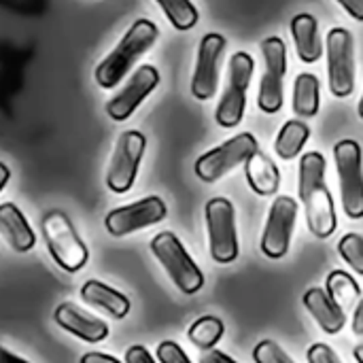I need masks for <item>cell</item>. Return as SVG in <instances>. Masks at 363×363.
Segmentation results:
<instances>
[{"instance_id": "1", "label": "cell", "mask_w": 363, "mask_h": 363, "mask_svg": "<svg viewBox=\"0 0 363 363\" xmlns=\"http://www.w3.org/2000/svg\"><path fill=\"white\" fill-rule=\"evenodd\" d=\"M325 157L319 151L304 153L300 160V200L306 211L308 230L317 238H330L336 232V206L325 183Z\"/></svg>"}, {"instance_id": "2", "label": "cell", "mask_w": 363, "mask_h": 363, "mask_svg": "<svg viewBox=\"0 0 363 363\" xmlns=\"http://www.w3.org/2000/svg\"><path fill=\"white\" fill-rule=\"evenodd\" d=\"M160 36L157 26L151 19H136L117 47L96 66V83L102 89H113L132 70V66L155 45Z\"/></svg>"}, {"instance_id": "3", "label": "cell", "mask_w": 363, "mask_h": 363, "mask_svg": "<svg viewBox=\"0 0 363 363\" xmlns=\"http://www.w3.org/2000/svg\"><path fill=\"white\" fill-rule=\"evenodd\" d=\"M151 251L170 277V281L187 296L198 294L204 287V274L191 259L183 242L172 232H160L151 240Z\"/></svg>"}, {"instance_id": "4", "label": "cell", "mask_w": 363, "mask_h": 363, "mask_svg": "<svg viewBox=\"0 0 363 363\" xmlns=\"http://www.w3.org/2000/svg\"><path fill=\"white\" fill-rule=\"evenodd\" d=\"M43 236L47 242V249L55 264L66 272H79L87 259L89 251L85 242L79 238L74 225L62 211H51L43 219Z\"/></svg>"}, {"instance_id": "5", "label": "cell", "mask_w": 363, "mask_h": 363, "mask_svg": "<svg viewBox=\"0 0 363 363\" xmlns=\"http://www.w3.org/2000/svg\"><path fill=\"white\" fill-rule=\"evenodd\" d=\"M253 70H255V62L249 53L236 51L232 55L228 85L215 113V119L221 128H234L242 121L245 106H247V89L251 85Z\"/></svg>"}, {"instance_id": "6", "label": "cell", "mask_w": 363, "mask_h": 363, "mask_svg": "<svg viewBox=\"0 0 363 363\" xmlns=\"http://www.w3.org/2000/svg\"><path fill=\"white\" fill-rule=\"evenodd\" d=\"M334 160L340 181L342 208L349 219L363 217V153L359 143L347 138L334 147Z\"/></svg>"}, {"instance_id": "7", "label": "cell", "mask_w": 363, "mask_h": 363, "mask_svg": "<svg viewBox=\"0 0 363 363\" xmlns=\"http://www.w3.org/2000/svg\"><path fill=\"white\" fill-rule=\"evenodd\" d=\"M257 151H259L257 138L251 132H240L238 136H232L223 145L200 155L196 160V174L204 183H215L236 166L247 164V160Z\"/></svg>"}, {"instance_id": "8", "label": "cell", "mask_w": 363, "mask_h": 363, "mask_svg": "<svg viewBox=\"0 0 363 363\" xmlns=\"http://www.w3.org/2000/svg\"><path fill=\"white\" fill-rule=\"evenodd\" d=\"M206 230L211 257L217 264H232L240 253L234 204L228 198H213L206 204Z\"/></svg>"}, {"instance_id": "9", "label": "cell", "mask_w": 363, "mask_h": 363, "mask_svg": "<svg viewBox=\"0 0 363 363\" xmlns=\"http://www.w3.org/2000/svg\"><path fill=\"white\" fill-rule=\"evenodd\" d=\"M328 45V83L336 98H349L355 91V43L347 28H332Z\"/></svg>"}, {"instance_id": "10", "label": "cell", "mask_w": 363, "mask_h": 363, "mask_svg": "<svg viewBox=\"0 0 363 363\" xmlns=\"http://www.w3.org/2000/svg\"><path fill=\"white\" fill-rule=\"evenodd\" d=\"M147 149V138L138 130H125L115 143V151L106 172V187L113 194H128L136 183L143 153Z\"/></svg>"}, {"instance_id": "11", "label": "cell", "mask_w": 363, "mask_h": 363, "mask_svg": "<svg viewBox=\"0 0 363 363\" xmlns=\"http://www.w3.org/2000/svg\"><path fill=\"white\" fill-rule=\"evenodd\" d=\"M262 53H264V62H266V70L259 83V94H257V106L268 113L274 115L283 108V81H285V72H287V47L283 43V38L279 36H268L262 40Z\"/></svg>"}, {"instance_id": "12", "label": "cell", "mask_w": 363, "mask_h": 363, "mask_svg": "<svg viewBox=\"0 0 363 363\" xmlns=\"http://www.w3.org/2000/svg\"><path fill=\"white\" fill-rule=\"evenodd\" d=\"M296 219H298V202L289 196H279L272 202L262 236V253L266 257L281 259L287 255Z\"/></svg>"}, {"instance_id": "13", "label": "cell", "mask_w": 363, "mask_h": 363, "mask_svg": "<svg viewBox=\"0 0 363 363\" xmlns=\"http://www.w3.org/2000/svg\"><path fill=\"white\" fill-rule=\"evenodd\" d=\"M166 213H168V208H166L164 200L157 196H149V198H143L128 206H119V208L111 211L104 219V228L111 236L121 238V236L134 234L143 228L160 223L166 217Z\"/></svg>"}, {"instance_id": "14", "label": "cell", "mask_w": 363, "mask_h": 363, "mask_svg": "<svg viewBox=\"0 0 363 363\" xmlns=\"http://www.w3.org/2000/svg\"><path fill=\"white\" fill-rule=\"evenodd\" d=\"M225 51V38L223 34L208 32L202 36L198 47V60L196 70L191 77V94L198 100H211L217 94L219 85V64Z\"/></svg>"}, {"instance_id": "15", "label": "cell", "mask_w": 363, "mask_h": 363, "mask_svg": "<svg viewBox=\"0 0 363 363\" xmlns=\"http://www.w3.org/2000/svg\"><path fill=\"white\" fill-rule=\"evenodd\" d=\"M160 85V72L151 64H143L130 77L119 94H115L106 102V115L113 121H125L134 115V111L143 104V100Z\"/></svg>"}, {"instance_id": "16", "label": "cell", "mask_w": 363, "mask_h": 363, "mask_svg": "<svg viewBox=\"0 0 363 363\" xmlns=\"http://www.w3.org/2000/svg\"><path fill=\"white\" fill-rule=\"evenodd\" d=\"M53 319H55V323H57L62 330H66L68 334H72V336H77V338L89 342V345L102 342V340H106V336H108V325H106L102 319L89 315V313H85V311H81L79 306H74V304H70V302L60 304V306L55 308Z\"/></svg>"}, {"instance_id": "17", "label": "cell", "mask_w": 363, "mask_h": 363, "mask_svg": "<svg viewBox=\"0 0 363 363\" xmlns=\"http://www.w3.org/2000/svg\"><path fill=\"white\" fill-rule=\"evenodd\" d=\"M306 311L313 315V319L317 321V325L325 332V334H340L342 328L347 325V315L345 311L330 298L328 291H323L321 287H313L304 294L302 298Z\"/></svg>"}, {"instance_id": "18", "label": "cell", "mask_w": 363, "mask_h": 363, "mask_svg": "<svg viewBox=\"0 0 363 363\" xmlns=\"http://www.w3.org/2000/svg\"><path fill=\"white\" fill-rule=\"evenodd\" d=\"M291 36L296 43L298 57L304 64H315L323 55V40L319 34V23L311 13H300L291 19Z\"/></svg>"}, {"instance_id": "19", "label": "cell", "mask_w": 363, "mask_h": 363, "mask_svg": "<svg viewBox=\"0 0 363 363\" xmlns=\"http://www.w3.org/2000/svg\"><path fill=\"white\" fill-rule=\"evenodd\" d=\"M0 230L4 240L15 249L17 253H28L36 245V234L26 221L23 213L13 204L4 202L0 204Z\"/></svg>"}, {"instance_id": "20", "label": "cell", "mask_w": 363, "mask_h": 363, "mask_svg": "<svg viewBox=\"0 0 363 363\" xmlns=\"http://www.w3.org/2000/svg\"><path fill=\"white\" fill-rule=\"evenodd\" d=\"M81 298L85 300V304L111 315L113 319H123L130 313V300L100 281H87L81 287Z\"/></svg>"}, {"instance_id": "21", "label": "cell", "mask_w": 363, "mask_h": 363, "mask_svg": "<svg viewBox=\"0 0 363 363\" xmlns=\"http://www.w3.org/2000/svg\"><path fill=\"white\" fill-rule=\"evenodd\" d=\"M245 172H247V181L249 187L257 194V196H272L279 191L281 187V172L279 166L264 155L262 151L253 153L247 164H245Z\"/></svg>"}, {"instance_id": "22", "label": "cell", "mask_w": 363, "mask_h": 363, "mask_svg": "<svg viewBox=\"0 0 363 363\" xmlns=\"http://www.w3.org/2000/svg\"><path fill=\"white\" fill-rule=\"evenodd\" d=\"M321 106V85L319 79L311 72H302L294 83V111L298 117L311 119L319 113Z\"/></svg>"}, {"instance_id": "23", "label": "cell", "mask_w": 363, "mask_h": 363, "mask_svg": "<svg viewBox=\"0 0 363 363\" xmlns=\"http://www.w3.org/2000/svg\"><path fill=\"white\" fill-rule=\"evenodd\" d=\"M308 138H311V128L300 119H291L281 128V132L274 140V151L281 160L289 162L302 153Z\"/></svg>"}, {"instance_id": "24", "label": "cell", "mask_w": 363, "mask_h": 363, "mask_svg": "<svg viewBox=\"0 0 363 363\" xmlns=\"http://www.w3.org/2000/svg\"><path fill=\"white\" fill-rule=\"evenodd\" d=\"M325 291L330 294V298L342 308V311H349L353 306H357L359 298H362V287L357 285V281L342 272V270H334L330 272L328 281H325Z\"/></svg>"}, {"instance_id": "25", "label": "cell", "mask_w": 363, "mask_h": 363, "mask_svg": "<svg viewBox=\"0 0 363 363\" xmlns=\"http://www.w3.org/2000/svg\"><path fill=\"white\" fill-rule=\"evenodd\" d=\"M223 334H225V325L217 317H200L198 321L191 323L187 332L189 340L202 351H211L223 338Z\"/></svg>"}, {"instance_id": "26", "label": "cell", "mask_w": 363, "mask_h": 363, "mask_svg": "<svg viewBox=\"0 0 363 363\" xmlns=\"http://www.w3.org/2000/svg\"><path fill=\"white\" fill-rule=\"evenodd\" d=\"M155 2L164 11V15L168 17V21L177 30H181V32L191 30L198 23V19H200L198 9L194 6L191 0H155Z\"/></svg>"}, {"instance_id": "27", "label": "cell", "mask_w": 363, "mask_h": 363, "mask_svg": "<svg viewBox=\"0 0 363 363\" xmlns=\"http://www.w3.org/2000/svg\"><path fill=\"white\" fill-rule=\"evenodd\" d=\"M338 253L340 257L363 277V236L362 234H355V232H349L340 238L338 242Z\"/></svg>"}, {"instance_id": "28", "label": "cell", "mask_w": 363, "mask_h": 363, "mask_svg": "<svg viewBox=\"0 0 363 363\" xmlns=\"http://www.w3.org/2000/svg\"><path fill=\"white\" fill-rule=\"evenodd\" d=\"M253 359H255V363H296L272 340H262L253 349Z\"/></svg>"}, {"instance_id": "29", "label": "cell", "mask_w": 363, "mask_h": 363, "mask_svg": "<svg viewBox=\"0 0 363 363\" xmlns=\"http://www.w3.org/2000/svg\"><path fill=\"white\" fill-rule=\"evenodd\" d=\"M155 353H157L160 363H191L189 357L185 355V351L177 342H172V340L160 342V347H157Z\"/></svg>"}, {"instance_id": "30", "label": "cell", "mask_w": 363, "mask_h": 363, "mask_svg": "<svg viewBox=\"0 0 363 363\" xmlns=\"http://www.w3.org/2000/svg\"><path fill=\"white\" fill-rule=\"evenodd\" d=\"M308 363H342L340 357L334 353L332 347L323 345V342H317L308 349Z\"/></svg>"}, {"instance_id": "31", "label": "cell", "mask_w": 363, "mask_h": 363, "mask_svg": "<svg viewBox=\"0 0 363 363\" xmlns=\"http://www.w3.org/2000/svg\"><path fill=\"white\" fill-rule=\"evenodd\" d=\"M125 363H155V359L151 357V353L145 347L134 345L125 351Z\"/></svg>"}, {"instance_id": "32", "label": "cell", "mask_w": 363, "mask_h": 363, "mask_svg": "<svg viewBox=\"0 0 363 363\" xmlns=\"http://www.w3.org/2000/svg\"><path fill=\"white\" fill-rule=\"evenodd\" d=\"M353 19L363 21V0H336Z\"/></svg>"}, {"instance_id": "33", "label": "cell", "mask_w": 363, "mask_h": 363, "mask_svg": "<svg viewBox=\"0 0 363 363\" xmlns=\"http://www.w3.org/2000/svg\"><path fill=\"white\" fill-rule=\"evenodd\" d=\"M200 363H238V362H234L230 355H225V353H221V351L211 349V351H204V353L200 355Z\"/></svg>"}, {"instance_id": "34", "label": "cell", "mask_w": 363, "mask_h": 363, "mask_svg": "<svg viewBox=\"0 0 363 363\" xmlns=\"http://www.w3.org/2000/svg\"><path fill=\"white\" fill-rule=\"evenodd\" d=\"M79 363H121V362H119L117 357H113V355H104V353H85Z\"/></svg>"}, {"instance_id": "35", "label": "cell", "mask_w": 363, "mask_h": 363, "mask_svg": "<svg viewBox=\"0 0 363 363\" xmlns=\"http://www.w3.org/2000/svg\"><path fill=\"white\" fill-rule=\"evenodd\" d=\"M353 334L355 336H363V298L359 304L355 306V315H353Z\"/></svg>"}, {"instance_id": "36", "label": "cell", "mask_w": 363, "mask_h": 363, "mask_svg": "<svg viewBox=\"0 0 363 363\" xmlns=\"http://www.w3.org/2000/svg\"><path fill=\"white\" fill-rule=\"evenodd\" d=\"M0 363H28L26 359H21V357H17V355H13L9 349H0Z\"/></svg>"}, {"instance_id": "37", "label": "cell", "mask_w": 363, "mask_h": 363, "mask_svg": "<svg viewBox=\"0 0 363 363\" xmlns=\"http://www.w3.org/2000/svg\"><path fill=\"white\" fill-rule=\"evenodd\" d=\"M0 174H2V179H0V191H4V187L9 185V179H11V170H9L6 164H0Z\"/></svg>"}, {"instance_id": "38", "label": "cell", "mask_w": 363, "mask_h": 363, "mask_svg": "<svg viewBox=\"0 0 363 363\" xmlns=\"http://www.w3.org/2000/svg\"><path fill=\"white\" fill-rule=\"evenodd\" d=\"M353 355H355V362L363 363V345H359V347H355Z\"/></svg>"}, {"instance_id": "39", "label": "cell", "mask_w": 363, "mask_h": 363, "mask_svg": "<svg viewBox=\"0 0 363 363\" xmlns=\"http://www.w3.org/2000/svg\"><path fill=\"white\" fill-rule=\"evenodd\" d=\"M359 117L363 119V96H362V100H359Z\"/></svg>"}]
</instances>
